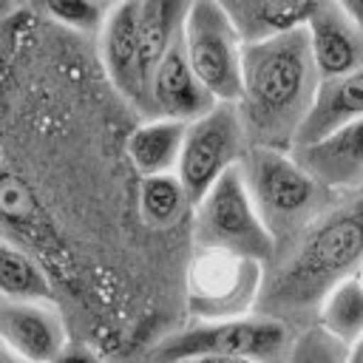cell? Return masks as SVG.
Listing matches in <instances>:
<instances>
[{"instance_id": "cell-1", "label": "cell", "mask_w": 363, "mask_h": 363, "mask_svg": "<svg viewBox=\"0 0 363 363\" xmlns=\"http://www.w3.org/2000/svg\"><path fill=\"white\" fill-rule=\"evenodd\" d=\"M320 88L306 23L278 26L244 45V91L238 99L244 128L258 145L295 139Z\"/></svg>"}, {"instance_id": "cell-2", "label": "cell", "mask_w": 363, "mask_h": 363, "mask_svg": "<svg viewBox=\"0 0 363 363\" xmlns=\"http://www.w3.org/2000/svg\"><path fill=\"white\" fill-rule=\"evenodd\" d=\"M363 269V199H354L318 218L289 258L264 278L255 312L289 323L318 312L323 298Z\"/></svg>"}, {"instance_id": "cell-3", "label": "cell", "mask_w": 363, "mask_h": 363, "mask_svg": "<svg viewBox=\"0 0 363 363\" xmlns=\"http://www.w3.org/2000/svg\"><path fill=\"white\" fill-rule=\"evenodd\" d=\"M289 323L272 315L250 312L224 320H201L190 329H182L164 337L153 357L159 363H182L187 357L204 354H235V357H255L264 363H286L292 349Z\"/></svg>"}, {"instance_id": "cell-4", "label": "cell", "mask_w": 363, "mask_h": 363, "mask_svg": "<svg viewBox=\"0 0 363 363\" xmlns=\"http://www.w3.org/2000/svg\"><path fill=\"white\" fill-rule=\"evenodd\" d=\"M196 244L199 250H227L269 261L275 252V235L261 218L241 162L233 164L199 201H196Z\"/></svg>"}, {"instance_id": "cell-5", "label": "cell", "mask_w": 363, "mask_h": 363, "mask_svg": "<svg viewBox=\"0 0 363 363\" xmlns=\"http://www.w3.org/2000/svg\"><path fill=\"white\" fill-rule=\"evenodd\" d=\"M241 170L250 196L278 238L281 230H292L318 201V179L298 162V156L284 153L278 145H252L241 159Z\"/></svg>"}, {"instance_id": "cell-6", "label": "cell", "mask_w": 363, "mask_h": 363, "mask_svg": "<svg viewBox=\"0 0 363 363\" xmlns=\"http://www.w3.org/2000/svg\"><path fill=\"white\" fill-rule=\"evenodd\" d=\"M264 289V261L227 252L199 250L187 269V309L199 320H224L250 315Z\"/></svg>"}, {"instance_id": "cell-7", "label": "cell", "mask_w": 363, "mask_h": 363, "mask_svg": "<svg viewBox=\"0 0 363 363\" xmlns=\"http://www.w3.org/2000/svg\"><path fill=\"white\" fill-rule=\"evenodd\" d=\"M241 34L221 0H193L184 23V51L218 102H238L244 91Z\"/></svg>"}, {"instance_id": "cell-8", "label": "cell", "mask_w": 363, "mask_h": 363, "mask_svg": "<svg viewBox=\"0 0 363 363\" xmlns=\"http://www.w3.org/2000/svg\"><path fill=\"white\" fill-rule=\"evenodd\" d=\"M244 139V116L238 102H216L207 113L187 122L182 156L176 173L187 187L193 204L233 167L238 164Z\"/></svg>"}, {"instance_id": "cell-9", "label": "cell", "mask_w": 363, "mask_h": 363, "mask_svg": "<svg viewBox=\"0 0 363 363\" xmlns=\"http://www.w3.org/2000/svg\"><path fill=\"white\" fill-rule=\"evenodd\" d=\"M0 335L11 354L26 363H54L68 343L65 323L51 301H11L0 303Z\"/></svg>"}, {"instance_id": "cell-10", "label": "cell", "mask_w": 363, "mask_h": 363, "mask_svg": "<svg viewBox=\"0 0 363 363\" xmlns=\"http://www.w3.org/2000/svg\"><path fill=\"white\" fill-rule=\"evenodd\" d=\"M99 57L105 74L119 94L145 105L142 91V34H139V0L113 6L99 28Z\"/></svg>"}, {"instance_id": "cell-11", "label": "cell", "mask_w": 363, "mask_h": 363, "mask_svg": "<svg viewBox=\"0 0 363 363\" xmlns=\"http://www.w3.org/2000/svg\"><path fill=\"white\" fill-rule=\"evenodd\" d=\"M216 102L218 99L210 94V88L201 82V77L190 65L184 51V34H182L179 43L164 54V60L159 62L150 79L147 111L153 116H173V119L193 122L201 113H207Z\"/></svg>"}, {"instance_id": "cell-12", "label": "cell", "mask_w": 363, "mask_h": 363, "mask_svg": "<svg viewBox=\"0 0 363 363\" xmlns=\"http://www.w3.org/2000/svg\"><path fill=\"white\" fill-rule=\"evenodd\" d=\"M298 162L332 190H352L363 182V119L346 122L326 136L295 145Z\"/></svg>"}, {"instance_id": "cell-13", "label": "cell", "mask_w": 363, "mask_h": 363, "mask_svg": "<svg viewBox=\"0 0 363 363\" xmlns=\"http://www.w3.org/2000/svg\"><path fill=\"white\" fill-rule=\"evenodd\" d=\"M312 57L320 79L340 77L363 65V31L354 28L340 9H315L306 20Z\"/></svg>"}, {"instance_id": "cell-14", "label": "cell", "mask_w": 363, "mask_h": 363, "mask_svg": "<svg viewBox=\"0 0 363 363\" xmlns=\"http://www.w3.org/2000/svg\"><path fill=\"white\" fill-rule=\"evenodd\" d=\"M354 119H363V65L354 71H346L340 77L320 79L318 96L292 142L309 145V142L326 136L329 130H335L346 122H354Z\"/></svg>"}, {"instance_id": "cell-15", "label": "cell", "mask_w": 363, "mask_h": 363, "mask_svg": "<svg viewBox=\"0 0 363 363\" xmlns=\"http://www.w3.org/2000/svg\"><path fill=\"white\" fill-rule=\"evenodd\" d=\"M193 0H139V34H142V91L145 111L150 99V79L164 54L184 34V23Z\"/></svg>"}, {"instance_id": "cell-16", "label": "cell", "mask_w": 363, "mask_h": 363, "mask_svg": "<svg viewBox=\"0 0 363 363\" xmlns=\"http://www.w3.org/2000/svg\"><path fill=\"white\" fill-rule=\"evenodd\" d=\"M187 122L173 116H153L136 130H130L125 150L130 164L139 170V176L153 173H170L179 164L182 145H184Z\"/></svg>"}, {"instance_id": "cell-17", "label": "cell", "mask_w": 363, "mask_h": 363, "mask_svg": "<svg viewBox=\"0 0 363 363\" xmlns=\"http://www.w3.org/2000/svg\"><path fill=\"white\" fill-rule=\"evenodd\" d=\"M318 323L352 346L363 335V275H352L340 281L318 306Z\"/></svg>"}, {"instance_id": "cell-18", "label": "cell", "mask_w": 363, "mask_h": 363, "mask_svg": "<svg viewBox=\"0 0 363 363\" xmlns=\"http://www.w3.org/2000/svg\"><path fill=\"white\" fill-rule=\"evenodd\" d=\"M193 204L179 173H153L139 182V216L147 227H170Z\"/></svg>"}, {"instance_id": "cell-19", "label": "cell", "mask_w": 363, "mask_h": 363, "mask_svg": "<svg viewBox=\"0 0 363 363\" xmlns=\"http://www.w3.org/2000/svg\"><path fill=\"white\" fill-rule=\"evenodd\" d=\"M0 286H3V298L11 301H51V284L43 267L14 244H3Z\"/></svg>"}, {"instance_id": "cell-20", "label": "cell", "mask_w": 363, "mask_h": 363, "mask_svg": "<svg viewBox=\"0 0 363 363\" xmlns=\"http://www.w3.org/2000/svg\"><path fill=\"white\" fill-rule=\"evenodd\" d=\"M346 352L349 346L343 340H337L320 323H315L292 340L286 363H346Z\"/></svg>"}, {"instance_id": "cell-21", "label": "cell", "mask_w": 363, "mask_h": 363, "mask_svg": "<svg viewBox=\"0 0 363 363\" xmlns=\"http://www.w3.org/2000/svg\"><path fill=\"white\" fill-rule=\"evenodd\" d=\"M40 9L54 23L74 31H99L108 17V9H102L96 0H40Z\"/></svg>"}, {"instance_id": "cell-22", "label": "cell", "mask_w": 363, "mask_h": 363, "mask_svg": "<svg viewBox=\"0 0 363 363\" xmlns=\"http://www.w3.org/2000/svg\"><path fill=\"white\" fill-rule=\"evenodd\" d=\"M335 6L340 9V14H343L354 28L363 31V0H335Z\"/></svg>"}, {"instance_id": "cell-23", "label": "cell", "mask_w": 363, "mask_h": 363, "mask_svg": "<svg viewBox=\"0 0 363 363\" xmlns=\"http://www.w3.org/2000/svg\"><path fill=\"white\" fill-rule=\"evenodd\" d=\"M182 363H264L255 357H235V354H204V357H187Z\"/></svg>"}, {"instance_id": "cell-24", "label": "cell", "mask_w": 363, "mask_h": 363, "mask_svg": "<svg viewBox=\"0 0 363 363\" xmlns=\"http://www.w3.org/2000/svg\"><path fill=\"white\" fill-rule=\"evenodd\" d=\"M54 363H99V360L91 357V354H85V352H68V349H65Z\"/></svg>"}, {"instance_id": "cell-25", "label": "cell", "mask_w": 363, "mask_h": 363, "mask_svg": "<svg viewBox=\"0 0 363 363\" xmlns=\"http://www.w3.org/2000/svg\"><path fill=\"white\" fill-rule=\"evenodd\" d=\"M346 363H363V335L349 346V352H346Z\"/></svg>"}, {"instance_id": "cell-26", "label": "cell", "mask_w": 363, "mask_h": 363, "mask_svg": "<svg viewBox=\"0 0 363 363\" xmlns=\"http://www.w3.org/2000/svg\"><path fill=\"white\" fill-rule=\"evenodd\" d=\"M96 3H99L102 9H108V11H111L113 6H122V3H128V0H96Z\"/></svg>"}, {"instance_id": "cell-27", "label": "cell", "mask_w": 363, "mask_h": 363, "mask_svg": "<svg viewBox=\"0 0 363 363\" xmlns=\"http://www.w3.org/2000/svg\"><path fill=\"white\" fill-rule=\"evenodd\" d=\"M360 275H363V269H360Z\"/></svg>"}]
</instances>
